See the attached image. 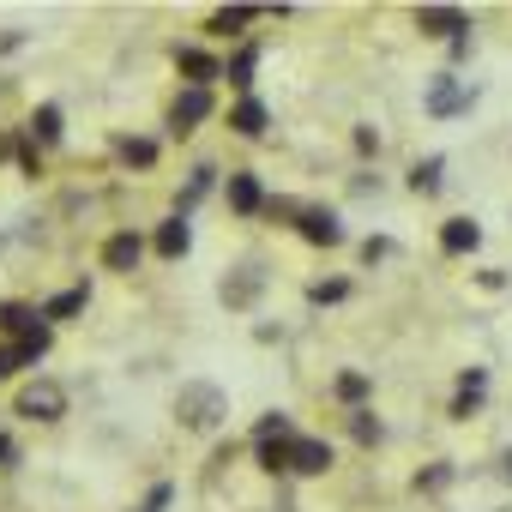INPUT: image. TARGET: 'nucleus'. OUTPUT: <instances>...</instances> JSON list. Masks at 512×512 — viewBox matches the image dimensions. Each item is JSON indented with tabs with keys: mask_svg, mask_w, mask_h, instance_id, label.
<instances>
[{
	"mask_svg": "<svg viewBox=\"0 0 512 512\" xmlns=\"http://www.w3.org/2000/svg\"><path fill=\"white\" fill-rule=\"evenodd\" d=\"M350 296V278H314L308 284V308H332V302H344Z\"/></svg>",
	"mask_w": 512,
	"mask_h": 512,
	"instance_id": "a878e982",
	"label": "nucleus"
},
{
	"mask_svg": "<svg viewBox=\"0 0 512 512\" xmlns=\"http://www.w3.org/2000/svg\"><path fill=\"white\" fill-rule=\"evenodd\" d=\"M296 229H302V241H314V247H344V223H338V211H326V205H302Z\"/></svg>",
	"mask_w": 512,
	"mask_h": 512,
	"instance_id": "1a4fd4ad",
	"label": "nucleus"
},
{
	"mask_svg": "<svg viewBox=\"0 0 512 512\" xmlns=\"http://www.w3.org/2000/svg\"><path fill=\"white\" fill-rule=\"evenodd\" d=\"M290 446H296V440H260V446H253V458H260L266 476H284V470H290Z\"/></svg>",
	"mask_w": 512,
	"mask_h": 512,
	"instance_id": "b1692460",
	"label": "nucleus"
},
{
	"mask_svg": "<svg viewBox=\"0 0 512 512\" xmlns=\"http://www.w3.org/2000/svg\"><path fill=\"white\" fill-rule=\"evenodd\" d=\"M211 187H217V169H211V163H199V169L187 175V187H181V199H175V217H187V211H193V205H199V199H205Z\"/></svg>",
	"mask_w": 512,
	"mask_h": 512,
	"instance_id": "aec40b11",
	"label": "nucleus"
},
{
	"mask_svg": "<svg viewBox=\"0 0 512 512\" xmlns=\"http://www.w3.org/2000/svg\"><path fill=\"white\" fill-rule=\"evenodd\" d=\"M19 368H31V362H25V350H19V344H0V380H13Z\"/></svg>",
	"mask_w": 512,
	"mask_h": 512,
	"instance_id": "2f4dec72",
	"label": "nucleus"
},
{
	"mask_svg": "<svg viewBox=\"0 0 512 512\" xmlns=\"http://www.w3.org/2000/svg\"><path fill=\"white\" fill-rule=\"evenodd\" d=\"M380 260H392V241L386 235H368L362 241V266H380Z\"/></svg>",
	"mask_w": 512,
	"mask_h": 512,
	"instance_id": "473e14b6",
	"label": "nucleus"
},
{
	"mask_svg": "<svg viewBox=\"0 0 512 512\" xmlns=\"http://www.w3.org/2000/svg\"><path fill=\"white\" fill-rule=\"evenodd\" d=\"M350 139H356V151H362V157H380V133H374L368 121H362V127H356Z\"/></svg>",
	"mask_w": 512,
	"mask_h": 512,
	"instance_id": "72a5a7b5",
	"label": "nucleus"
},
{
	"mask_svg": "<svg viewBox=\"0 0 512 512\" xmlns=\"http://www.w3.org/2000/svg\"><path fill=\"white\" fill-rule=\"evenodd\" d=\"M31 326H37V308H25V302H0V338H7V344H19Z\"/></svg>",
	"mask_w": 512,
	"mask_h": 512,
	"instance_id": "4be33fe9",
	"label": "nucleus"
},
{
	"mask_svg": "<svg viewBox=\"0 0 512 512\" xmlns=\"http://www.w3.org/2000/svg\"><path fill=\"white\" fill-rule=\"evenodd\" d=\"M175 67L187 73V85L193 91H211V79H223V61H211L205 49H193V43H175Z\"/></svg>",
	"mask_w": 512,
	"mask_h": 512,
	"instance_id": "f8f14e48",
	"label": "nucleus"
},
{
	"mask_svg": "<svg viewBox=\"0 0 512 512\" xmlns=\"http://www.w3.org/2000/svg\"><path fill=\"white\" fill-rule=\"evenodd\" d=\"M139 260H145V235L139 229H115L103 241V272H139Z\"/></svg>",
	"mask_w": 512,
	"mask_h": 512,
	"instance_id": "423d86ee",
	"label": "nucleus"
},
{
	"mask_svg": "<svg viewBox=\"0 0 512 512\" xmlns=\"http://www.w3.org/2000/svg\"><path fill=\"white\" fill-rule=\"evenodd\" d=\"M368 392H374V380H368L362 368H344V374L332 380V398H338V404H350V410H362V398H368Z\"/></svg>",
	"mask_w": 512,
	"mask_h": 512,
	"instance_id": "412c9836",
	"label": "nucleus"
},
{
	"mask_svg": "<svg viewBox=\"0 0 512 512\" xmlns=\"http://www.w3.org/2000/svg\"><path fill=\"white\" fill-rule=\"evenodd\" d=\"M121 163L151 169V163H157V139H121Z\"/></svg>",
	"mask_w": 512,
	"mask_h": 512,
	"instance_id": "cd10ccee",
	"label": "nucleus"
},
{
	"mask_svg": "<svg viewBox=\"0 0 512 512\" xmlns=\"http://www.w3.org/2000/svg\"><path fill=\"white\" fill-rule=\"evenodd\" d=\"M13 458H19V452H13V440H7V434H0V464H13Z\"/></svg>",
	"mask_w": 512,
	"mask_h": 512,
	"instance_id": "c9c22d12",
	"label": "nucleus"
},
{
	"mask_svg": "<svg viewBox=\"0 0 512 512\" xmlns=\"http://www.w3.org/2000/svg\"><path fill=\"white\" fill-rule=\"evenodd\" d=\"M223 416H229V392H223L217 380H181V392H175V422H181L187 434H217Z\"/></svg>",
	"mask_w": 512,
	"mask_h": 512,
	"instance_id": "f257e3e1",
	"label": "nucleus"
},
{
	"mask_svg": "<svg viewBox=\"0 0 512 512\" xmlns=\"http://www.w3.org/2000/svg\"><path fill=\"white\" fill-rule=\"evenodd\" d=\"M260 296H266V266H260V260H241V266L217 284V302H223L229 314H247Z\"/></svg>",
	"mask_w": 512,
	"mask_h": 512,
	"instance_id": "7ed1b4c3",
	"label": "nucleus"
},
{
	"mask_svg": "<svg viewBox=\"0 0 512 512\" xmlns=\"http://www.w3.org/2000/svg\"><path fill=\"white\" fill-rule=\"evenodd\" d=\"M482 247V223L476 217H446L440 223V253H452V260H464V253Z\"/></svg>",
	"mask_w": 512,
	"mask_h": 512,
	"instance_id": "ddd939ff",
	"label": "nucleus"
},
{
	"mask_svg": "<svg viewBox=\"0 0 512 512\" xmlns=\"http://www.w3.org/2000/svg\"><path fill=\"white\" fill-rule=\"evenodd\" d=\"M338 464V452H332V440H314V434H296V446H290V476H326Z\"/></svg>",
	"mask_w": 512,
	"mask_h": 512,
	"instance_id": "39448f33",
	"label": "nucleus"
},
{
	"mask_svg": "<svg viewBox=\"0 0 512 512\" xmlns=\"http://www.w3.org/2000/svg\"><path fill=\"white\" fill-rule=\"evenodd\" d=\"M253 67H260V43H241V49H235V61L223 67V79H229L241 97H253Z\"/></svg>",
	"mask_w": 512,
	"mask_h": 512,
	"instance_id": "a211bd4d",
	"label": "nucleus"
},
{
	"mask_svg": "<svg viewBox=\"0 0 512 512\" xmlns=\"http://www.w3.org/2000/svg\"><path fill=\"white\" fill-rule=\"evenodd\" d=\"M266 121H272V109H266L260 97H241V103L229 109V133H241V139H260Z\"/></svg>",
	"mask_w": 512,
	"mask_h": 512,
	"instance_id": "dca6fc26",
	"label": "nucleus"
},
{
	"mask_svg": "<svg viewBox=\"0 0 512 512\" xmlns=\"http://www.w3.org/2000/svg\"><path fill=\"white\" fill-rule=\"evenodd\" d=\"M440 187H446V163H440V157L410 163V193H416V199H434Z\"/></svg>",
	"mask_w": 512,
	"mask_h": 512,
	"instance_id": "6ab92c4d",
	"label": "nucleus"
},
{
	"mask_svg": "<svg viewBox=\"0 0 512 512\" xmlns=\"http://www.w3.org/2000/svg\"><path fill=\"white\" fill-rule=\"evenodd\" d=\"M260 19V7H217L205 19V37H247V25Z\"/></svg>",
	"mask_w": 512,
	"mask_h": 512,
	"instance_id": "f3484780",
	"label": "nucleus"
},
{
	"mask_svg": "<svg viewBox=\"0 0 512 512\" xmlns=\"http://www.w3.org/2000/svg\"><path fill=\"white\" fill-rule=\"evenodd\" d=\"M470 103H476V85H458V73H434V79H428V91H422V109H428L434 121L470 115Z\"/></svg>",
	"mask_w": 512,
	"mask_h": 512,
	"instance_id": "20e7f679",
	"label": "nucleus"
},
{
	"mask_svg": "<svg viewBox=\"0 0 512 512\" xmlns=\"http://www.w3.org/2000/svg\"><path fill=\"white\" fill-rule=\"evenodd\" d=\"M49 344H55V332H49L43 320H37L25 338H19V350H25V362H31V368H37V356H49Z\"/></svg>",
	"mask_w": 512,
	"mask_h": 512,
	"instance_id": "c85d7f7f",
	"label": "nucleus"
},
{
	"mask_svg": "<svg viewBox=\"0 0 512 512\" xmlns=\"http://www.w3.org/2000/svg\"><path fill=\"white\" fill-rule=\"evenodd\" d=\"M199 121H211V91H193V85H187V91L169 103V133H175V139H187Z\"/></svg>",
	"mask_w": 512,
	"mask_h": 512,
	"instance_id": "6e6552de",
	"label": "nucleus"
},
{
	"mask_svg": "<svg viewBox=\"0 0 512 512\" xmlns=\"http://www.w3.org/2000/svg\"><path fill=\"white\" fill-rule=\"evenodd\" d=\"M260 440H296V422L284 410H272V416H260V428H253V446Z\"/></svg>",
	"mask_w": 512,
	"mask_h": 512,
	"instance_id": "bb28decb",
	"label": "nucleus"
},
{
	"mask_svg": "<svg viewBox=\"0 0 512 512\" xmlns=\"http://www.w3.org/2000/svg\"><path fill=\"white\" fill-rule=\"evenodd\" d=\"M85 308H91V284H73V290L49 296V302L37 308V320H43V326H55V320H73V314H85Z\"/></svg>",
	"mask_w": 512,
	"mask_h": 512,
	"instance_id": "2eb2a0df",
	"label": "nucleus"
},
{
	"mask_svg": "<svg viewBox=\"0 0 512 512\" xmlns=\"http://www.w3.org/2000/svg\"><path fill=\"white\" fill-rule=\"evenodd\" d=\"M151 247L163 253V260H187V247H193V223H187V217H163V223H157V235H151Z\"/></svg>",
	"mask_w": 512,
	"mask_h": 512,
	"instance_id": "4468645a",
	"label": "nucleus"
},
{
	"mask_svg": "<svg viewBox=\"0 0 512 512\" xmlns=\"http://www.w3.org/2000/svg\"><path fill=\"white\" fill-rule=\"evenodd\" d=\"M482 398H488V368H464L458 374V392H452V422H470L476 410H482Z\"/></svg>",
	"mask_w": 512,
	"mask_h": 512,
	"instance_id": "9d476101",
	"label": "nucleus"
},
{
	"mask_svg": "<svg viewBox=\"0 0 512 512\" xmlns=\"http://www.w3.org/2000/svg\"><path fill=\"white\" fill-rule=\"evenodd\" d=\"M223 205H229L235 217H253V211H266L260 175H247V169H229V181H223Z\"/></svg>",
	"mask_w": 512,
	"mask_h": 512,
	"instance_id": "0eeeda50",
	"label": "nucleus"
},
{
	"mask_svg": "<svg viewBox=\"0 0 512 512\" xmlns=\"http://www.w3.org/2000/svg\"><path fill=\"white\" fill-rule=\"evenodd\" d=\"M416 31L422 37H464L470 31V13H458V7H416Z\"/></svg>",
	"mask_w": 512,
	"mask_h": 512,
	"instance_id": "9b49d317",
	"label": "nucleus"
},
{
	"mask_svg": "<svg viewBox=\"0 0 512 512\" xmlns=\"http://www.w3.org/2000/svg\"><path fill=\"white\" fill-rule=\"evenodd\" d=\"M500 476H506V482H512V452H500Z\"/></svg>",
	"mask_w": 512,
	"mask_h": 512,
	"instance_id": "e433bc0d",
	"label": "nucleus"
},
{
	"mask_svg": "<svg viewBox=\"0 0 512 512\" xmlns=\"http://www.w3.org/2000/svg\"><path fill=\"white\" fill-rule=\"evenodd\" d=\"M452 464H428V470H416V494H440V488H452Z\"/></svg>",
	"mask_w": 512,
	"mask_h": 512,
	"instance_id": "c756f323",
	"label": "nucleus"
},
{
	"mask_svg": "<svg viewBox=\"0 0 512 512\" xmlns=\"http://www.w3.org/2000/svg\"><path fill=\"white\" fill-rule=\"evenodd\" d=\"M350 440H356V446H380V440H386V428H380V416H374L368 404L350 410Z\"/></svg>",
	"mask_w": 512,
	"mask_h": 512,
	"instance_id": "393cba45",
	"label": "nucleus"
},
{
	"mask_svg": "<svg viewBox=\"0 0 512 512\" xmlns=\"http://www.w3.org/2000/svg\"><path fill=\"white\" fill-rule=\"evenodd\" d=\"M169 500H175V488H169V482H157V488H151V494H145V506H139V512H163V506H169Z\"/></svg>",
	"mask_w": 512,
	"mask_h": 512,
	"instance_id": "f704fd0d",
	"label": "nucleus"
},
{
	"mask_svg": "<svg viewBox=\"0 0 512 512\" xmlns=\"http://www.w3.org/2000/svg\"><path fill=\"white\" fill-rule=\"evenodd\" d=\"M61 133H67V127H61V109H55V103H37V115H31V139H37V145H61Z\"/></svg>",
	"mask_w": 512,
	"mask_h": 512,
	"instance_id": "5701e85b",
	"label": "nucleus"
},
{
	"mask_svg": "<svg viewBox=\"0 0 512 512\" xmlns=\"http://www.w3.org/2000/svg\"><path fill=\"white\" fill-rule=\"evenodd\" d=\"M13 416L19 422H61L67 416V386L61 380H25L19 392H13Z\"/></svg>",
	"mask_w": 512,
	"mask_h": 512,
	"instance_id": "f03ea898",
	"label": "nucleus"
},
{
	"mask_svg": "<svg viewBox=\"0 0 512 512\" xmlns=\"http://www.w3.org/2000/svg\"><path fill=\"white\" fill-rule=\"evenodd\" d=\"M19 163H25V175H37V169H43V151H37V139H31V127L19 133Z\"/></svg>",
	"mask_w": 512,
	"mask_h": 512,
	"instance_id": "7c9ffc66",
	"label": "nucleus"
}]
</instances>
